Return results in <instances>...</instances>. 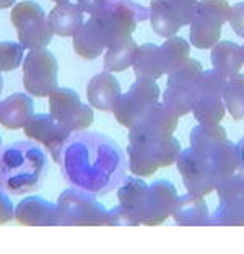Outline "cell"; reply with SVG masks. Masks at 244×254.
<instances>
[{"instance_id": "1", "label": "cell", "mask_w": 244, "mask_h": 254, "mask_svg": "<svg viewBox=\"0 0 244 254\" xmlns=\"http://www.w3.org/2000/svg\"><path fill=\"white\" fill-rule=\"evenodd\" d=\"M59 165L65 181L88 194L109 192L124 180L121 150L109 137L96 132L70 134Z\"/></svg>"}, {"instance_id": "2", "label": "cell", "mask_w": 244, "mask_h": 254, "mask_svg": "<svg viewBox=\"0 0 244 254\" xmlns=\"http://www.w3.org/2000/svg\"><path fill=\"white\" fill-rule=\"evenodd\" d=\"M46 155L33 142H11L0 147V189L21 195L44 181Z\"/></svg>"}, {"instance_id": "3", "label": "cell", "mask_w": 244, "mask_h": 254, "mask_svg": "<svg viewBox=\"0 0 244 254\" xmlns=\"http://www.w3.org/2000/svg\"><path fill=\"white\" fill-rule=\"evenodd\" d=\"M11 25L23 49H43L52 39V30L43 8L36 2H20L11 8Z\"/></svg>"}, {"instance_id": "4", "label": "cell", "mask_w": 244, "mask_h": 254, "mask_svg": "<svg viewBox=\"0 0 244 254\" xmlns=\"http://www.w3.org/2000/svg\"><path fill=\"white\" fill-rule=\"evenodd\" d=\"M160 98V88L155 80L137 77L135 82L132 83L130 90L124 95H119V98L114 103L113 114L116 121L130 129V127L138 123L150 109H152Z\"/></svg>"}, {"instance_id": "5", "label": "cell", "mask_w": 244, "mask_h": 254, "mask_svg": "<svg viewBox=\"0 0 244 254\" xmlns=\"http://www.w3.org/2000/svg\"><path fill=\"white\" fill-rule=\"evenodd\" d=\"M57 225H109L111 217L91 199L88 192L78 189L65 190L56 205Z\"/></svg>"}, {"instance_id": "6", "label": "cell", "mask_w": 244, "mask_h": 254, "mask_svg": "<svg viewBox=\"0 0 244 254\" xmlns=\"http://www.w3.org/2000/svg\"><path fill=\"white\" fill-rule=\"evenodd\" d=\"M179 116L163 103L156 105L145 116L130 127L129 143L142 147H153L158 142L171 137L178 129Z\"/></svg>"}, {"instance_id": "7", "label": "cell", "mask_w": 244, "mask_h": 254, "mask_svg": "<svg viewBox=\"0 0 244 254\" xmlns=\"http://www.w3.org/2000/svg\"><path fill=\"white\" fill-rule=\"evenodd\" d=\"M59 64L48 49H33L23 62V85L33 96H49L57 88Z\"/></svg>"}, {"instance_id": "8", "label": "cell", "mask_w": 244, "mask_h": 254, "mask_svg": "<svg viewBox=\"0 0 244 254\" xmlns=\"http://www.w3.org/2000/svg\"><path fill=\"white\" fill-rule=\"evenodd\" d=\"M176 165L179 175L183 176L187 194L194 195V197H205L215 190L217 181L212 176L207 155L197 152L192 147L181 150V153L176 158Z\"/></svg>"}, {"instance_id": "9", "label": "cell", "mask_w": 244, "mask_h": 254, "mask_svg": "<svg viewBox=\"0 0 244 254\" xmlns=\"http://www.w3.org/2000/svg\"><path fill=\"white\" fill-rule=\"evenodd\" d=\"M51 116L72 132L88 129L93 123V111L81 105L78 95L68 88H56L49 93Z\"/></svg>"}, {"instance_id": "10", "label": "cell", "mask_w": 244, "mask_h": 254, "mask_svg": "<svg viewBox=\"0 0 244 254\" xmlns=\"http://www.w3.org/2000/svg\"><path fill=\"white\" fill-rule=\"evenodd\" d=\"M23 129L28 138H34L36 142L43 143V147L48 148L51 153L52 160L61 163L63 147L72 134L70 129L62 126L51 114H33L23 126Z\"/></svg>"}, {"instance_id": "11", "label": "cell", "mask_w": 244, "mask_h": 254, "mask_svg": "<svg viewBox=\"0 0 244 254\" xmlns=\"http://www.w3.org/2000/svg\"><path fill=\"white\" fill-rule=\"evenodd\" d=\"M178 200L176 188L170 181H156L148 186L147 195H145L142 220L143 225H160L171 217L174 204Z\"/></svg>"}, {"instance_id": "12", "label": "cell", "mask_w": 244, "mask_h": 254, "mask_svg": "<svg viewBox=\"0 0 244 254\" xmlns=\"http://www.w3.org/2000/svg\"><path fill=\"white\" fill-rule=\"evenodd\" d=\"M88 101L91 106L100 109L103 113H113L114 103L119 98L121 85L113 72H103L95 75L88 83Z\"/></svg>"}, {"instance_id": "13", "label": "cell", "mask_w": 244, "mask_h": 254, "mask_svg": "<svg viewBox=\"0 0 244 254\" xmlns=\"http://www.w3.org/2000/svg\"><path fill=\"white\" fill-rule=\"evenodd\" d=\"M132 67L137 77H143V78L156 80L161 75L168 73L166 59L163 56L161 46H156L152 43L137 46Z\"/></svg>"}, {"instance_id": "14", "label": "cell", "mask_w": 244, "mask_h": 254, "mask_svg": "<svg viewBox=\"0 0 244 254\" xmlns=\"http://www.w3.org/2000/svg\"><path fill=\"white\" fill-rule=\"evenodd\" d=\"M13 217L21 225H57L56 205L43 197H28L13 210Z\"/></svg>"}, {"instance_id": "15", "label": "cell", "mask_w": 244, "mask_h": 254, "mask_svg": "<svg viewBox=\"0 0 244 254\" xmlns=\"http://www.w3.org/2000/svg\"><path fill=\"white\" fill-rule=\"evenodd\" d=\"M148 18L153 31L161 38L176 36L183 28L176 8L171 0H152L148 10Z\"/></svg>"}, {"instance_id": "16", "label": "cell", "mask_w": 244, "mask_h": 254, "mask_svg": "<svg viewBox=\"0 0 244 254\" xmlns=\"http://www.w3.org/2000/svg\"><path fill=\"white\" fill-rule=\"evenodd\" d=\"M73 48L75 53L80 57L88 61L98 57L103 53V49L106 48L103 33L100 30V25H98L95 15H91L88 21H83V25L73 34Z\"/></svg>"}, {"instance_id": "17", "label": "cell", "mask_w": 244, "mask_h": 254, "mask_svg": "<svg viewBox=\"0 0 244 254\" xmlns=\"http://www.w3.org/2000/svg\"><path fill=\"white\" fill-rule=\"evenodd\" d=\"M210 61L213 68L225 78L240 73L244 65L243 49L240 44L233 41H218L212 48Z\"/></svg>"}, {"instance_id": "18", "label": "cell", "mask_w": 244, "mask_h": 254, "mask_svg": "<svg viewBox=\"0 0 244 254\" xmlns=\"http://www.w3.org/2000/svg\"><path fill=\"white\" fill-rule=\"evenodd\" d=\"M49 26L52 34L67 38L73 36L78 28L83 25V10L80 5H75L70 2L57 3L49 13Z\"/></svg>"}, {"instance_id": "19", "label": "cell", "mask_w": 244, "mask_h": 254, "mask_svg": "<svg viewBox=\"0 0 244 254\" xmlns=\"http://www.w3.org/2000/svg\"><path fill=\"white\" fill-rule=\"evenodd\" d=\"M33 100L28 95H11L0 103V124L10 130L20 129L33 116Z\"/></svg>"}, {"instance_id": "20", "label": "cell", "mask_w": 244, "mask_h": 254, "mask_svg": "<svg viewBox=\"0 0 244 254\" xmlns=\"http://www.w3.org/2000/svg\"><path fill=\"white\" fill-rule=\"evenodd\" d=\"M147 190L148 186L142 180H138V178H129V180H125L119 189L118 195L121 202V209L129 215L133 225H140Z\"/></svg>"}, {"instance_id": "21", "label": "cell", "mask_w": 244, "mask_h": 254, "mask_svg": "<svg viewBox=\"0 0 244 254\" xmlns=\"http://www.w3.org/2000/svg\"><path fill=\"white\" fill-rule=\"evenodd\" d=\"M189 38L190 44L197 49H212L222 38V26L218 21H215L208 16L195 11L194 18L189 23Z\"/></svg>"}, {"instance_id": "22", "label": "cell", "mask_w": 244, "mask_h": 254, "mask_svg": "<svg viewBox=\"0 0 244 254\" xmlns=\"http://www.w3.org/2000/svg\"><path fill=\"white\" fill-rule=\"evenodd\" d=\"M171 215L178 225H208V209L203 197H194V195H183L174 204Z\"/></svg>"}, {"instance_id": "23", "label": "cell", "mask_w": 244, "mask_h": 254, "mask_svg": "<svg viewBox=\"0 0 244 254\" xmlns=\"http://www.w3.org/2000/svg\"><path fill=\"white\" fill-rule=\"evenodd\" d=\"M208 166H210L212 176L215 178L217 183H220L231 175H235L238 170L235 143L226 140L223 143H220L217 148H213L210 155H208Z\"/></svg>"}, {"instance_id": "24", "label": "cell", "mask_w": 244, "mask_h": 254, "mask_svg": "<svg viewBox=\"0 0 244 254\" xmlns=\"http://www.w3.org/2000/svg\"><path fill=\"white\" fill-rule=\"evenodd\" d=\"M190 147L203 155H210L213 148L228 140L226 129L220 124H200L190 132Z\"/></svg>"}, {"instance_id": "25", "label": "cell", "mask_w": 244, "mask_h": 254, "mask_svg": "<svg viewBox=\"0 0 244 254\" xmlns=\"http://www.w3.org/2000/svg\"><path fill=\"white\" fill-rule=\"evenodd\" d=\"M202 72H203V68L200 65V62L189 57L181 65L168 73L170 75V77H168V86L174 90L184 91V93L195 95V88H197V83H199Z\"/></svg>"}, {"instance_id": "26", "label": "cell", "mask_w": 244, "mask_h": 254, "mask_svg": "<svg viewBox=\"0 0 244 254\" xmlns=\"http://www.w3.org/2000/svg\"><path fill=\"white\" fill-rule=\"evenodd\" d=\"M190 113L199 124H220L226 114V108L222 96L195 95Z\"/></svg>"}, {"instance_id": "27", "label": "cell", "mask_w": 244, "mask_h": 254, "mask_svg": "<svg viewBox=\"0 0 244 254\" xmlns=\"http://www.w3.org/2000/svg\"><path fill=\"white\" fill-rule=\"evenodd\" d=\"M223 103L226 111L235 121L244 119V73H236L226 78L223 90Z\"/></svg>"}, {"instance_id": "28", "label": "cell", "mask_w": 244, "mask_h": 254, "mask_svg": "<svg viewBox=\"0 0 244 254\" xmlns=\"http://www.w3.org/2000/svg\"><path fill=\"white\" fill-rule=\"evenodd\" d=\"M127 152H129V168L135 176L148 178L155 175L156 170L160 168L155 157V152L150 147L132 145V143H129Z\"/></svg>"}, {"instance_id": "29", "label": "cell", "mask_w": 244, "mask_h": 254, "mask_svg": "<svg viewBox=\"0 0 244 254\" xmlns=\"http://www.w3.org/2000/svg\"><path fill=\"white\" fill-rule=\"evenodd\" d=\"M137 44L130 38L127 41L121 43L113 48H108V53L104 54V68L108 72H122L125 68L132 67L133 56H135Z\"/></svg>"}, {"instance_id": "30", "label": "cell", "mask_w": 244, "mask_h": 254, "mask_svg": "<svg viewBox=\"0 0 244 254\" xmlns=\"http://www.w3.org/2000/svg\"><path fill=\"white\" fill-rule=\"evenodd\" d=\"M208 225L222 227H244V202L243 197L220 204V209L208 217Z\"/></svg>"}, {"instance_id": "31", "label": "cell", "mask_w": 244, "mask_h": 254, "mask_svg": "<svg viewBox=\"0 0 244 254\" xmlns=\"http://www.w3.org/2000/svg\"><path fill=\"white\" fill-rule=\"evenodd\" d=\"M163 56L166 59V65H168V73L174 70L176 67H179L184 61L189 59V43L185 39L179 38V36H171L166 38L165 44L161 46Z\"/></svg>"}, {"instance_id": "32", "label": "cell", "mask_w": 244, "mask_h": 254, "mask_svg": "<svg viewBox=\"0 0 244 254\" xmlns=\"http://www.w3.org/2000/svg\"><path fill=\"white\" fill-rule=\"evenodd\" d=\"M194 98L195 95L192 93H184V91L174 90L168 86L165 95H163V105H166L173 113H176L178 116L181 118L190 113V109H192V105H194Z\"/></svg>"}, {"instance_id": "33", "label": "cell", "mask_w": 244, "mask_h": 254, "mask_svg": "<svg viewBox=\"0 0 244 254\" xmlns=\"http://www.w3.org/2000/svg\"><path fill=\"white\" fill-rule=\"evenodd\" d=\"M215 190H217V194H218L220 204L241 197L244 194V175L236 171L235 175H231L220 183H217Z\"/></svg>"}, {"instance_id": "34", "label": "cell", "mask_w": 244, "mask_h": 254, "mask_svg": "<svg viewBox=\"0 0 244 254\" xmlns=\"http://www.w3.org/2000/svg\"><path fill=\"white\" fill-rule=\"evenodd\" d=\"M195 11L218 21L220 25H225L230 18L231 5L228 0H199Z\"/></svg>"}, {"instance_id": "35", "label": "cell", "mask_w": 244, "mask_h": 254, "mask_svg": "<svg viewBox=\"0 0 244 254\" xmlns=\"http://www.w3.org/2000/svg\"><path fill=\"white\" fill-rule=\"evenodd\" d=\"M225 83H226V78L223 75H220L215 68H212V70H203L199 78V83H197L195 95L222 96L225 90Z\"/></svg>"}, {"instance_id": "36", "label": "cell", "mask_w": 244, "mask_h": 254, "mask_svg": "<svg viewBox=\"0 0 244 254\" xmlns=\"http://www.w3.org/2000/svg\"><path fill=\"white\" fill-rule=\"evenodd\" d=\"M23 46L16 43H0V73L10 72L21 64Z\"/></svg>"}, {"instance_id": "37", "label": "cell", "mask_w": 244, "mask_h": 254, "mask_svg": "<svg viewBox=\"0 0 244 254\" xmlns=\"http://www.w3.org/2000/svg\"><path fill=\"white\" fill-rule=\"evenodd\" d=\"M230 26L240 38L244 39V2L235 3L230 11Z\"/></svg>"}, {"instance_id": "38", "label": "cell", "mask_w": 244, "mask_h": 254, "mask_svg": "<svg viewBox=\"0 0 244 254\" xmlns=\"http://www.w3.org/2000/svg\"><path fill=\"white\" fill-rule=\"evenodd\" d=\"M197 2H199V0H173L183 25H189L190 20H192V16L195 13Z\"/></svg>"}, {"instance_id": "39", "label": "cell", "mask_w": 244, "mask_h": 254, "mask_svg": "<svg viewBox=\"0 0 244 254\" xmlns=\"http://www.w3.org/2000/svg\"><path fill=\"white\" fill-rule=\"evenodd\" d=\"M13 218V205L3 190H0V223H7Z\"/></svg>"}, {"instance_id": "40", "label": "cell", "mask_w": 244, "mask_h": 254, "mask_svg": "<svg viewBox=\"0 0 244 254\" xmlns=\"http://www.w3.org/2000/svg\"><path fill=\"white\" fill-rule=\"evenodd\" d=\"M104 3H106V0H78V5L81 7V10L90 15L100 13L101 8L104 7Z\"/></svg>"}, {"instance_id": "41", "label": "cell", "mask_w": 244, "mask_h": 254, "mask_svg": "<svg viewBox=\"0 0 244 254\" xmlns=\"http://www.w3.org/2000/svg\"><path fill=\"white\" fill-rule=\"evenodd\" d=\"M236 158H238V173L244 175V137L236 143Z\"/></svg>"}, {"instance_id": "42", "label": "cell", "mask_w": 244, "mask_h": 254, "mask_svg": "<svg viewBox=\"0 0 244 254\" xmlns=\"http://www.w3.org/2000/svg\"><path fill=\"white\" fill-rule=\"evenodd\" d=\"M16 2V0H0V8H8Z\"/></svg>"}, {"instance_id": "43", "label": "cell", "mask_w": 244, "mask_h": 254, "mask_svg": "<svg viewBox=\"0 0 244 254\" xmlns=\"http://www.w3.org/2000/svg\"><path fill=\"white\" fill-rule=\"evenodd\" d=\"M52 2H56V3H65V2H70V0H52Z\"/></svg>"}, {"instance_id": "44", "label": "cell", "mask_w": 244, "mask_h": 254, "mask_svg": "<svg viewBox=\"0 0 244 254\" xmlns=\"http://www.w3.org/2000/svg\"><path fill=\"white\" fill-rule=\"evenodd\" d=\"M241 49H243V59H244V44L241 46Z\"/></svg>"}, {"instance_id": "45", "label": "cell", "mask_w": 244, "mask_h": 254, "mask_svg": "<svg viewBox=\"0 0 244 254\" xmlns=\"http://www.w3.org/2000/svg\"><path fill=\"white\" fill-rule=\"evenodd\" d=\"M0 90H2V77H0Z\"/></svg>"}, {"instance_id": "46", "label": "cell", "mask_w": 244, "mask_h": 254, "mask_svg": "<svg viewBox=\"0 0 244 254\" xmlns=\"http://www.w3.org/2000/svg\"><path fill=\"white\" fill-rule=\"evenodd\" d=\"M241 197H243V202H244V194H243V195H241Z\"/></svg>"}]
</instances>
